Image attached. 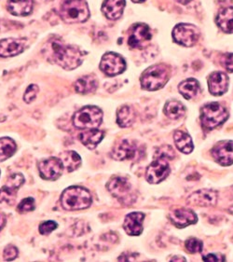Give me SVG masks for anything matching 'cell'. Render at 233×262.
<instances>
[{
    "mask_svg": "<svg viewBox=\"0 0 233 262\" xmlns=\"http://www.w3.org/2000/svg\"><path fill=\"white\" fill-rule=\"evenodd\" d=\"M47 56L65 70L79 68L83 61L84 53L79 48L64 44L59 39H53L47 45Z\"/></svg>",
    "mask_w": 233,
    "mask_h": 262,
    "instance_id": "6da1fadb",
    "label": "cell"
},
{
    "mask_svg": "<svg viewBox=\"0 0 233 262\" xmlns=\"http://www.w3.org/2000/svg\"><path fill=\"white\" fill-rule=\"evenodd\" d=\"M171 147H164L157 150L154 161L147 169L146 179L150 184H159L170 173L169 160L174 157Z\"/></svg>",
    "mask_w": 233,
    "mask_h": 262,
    "instance_id": "7a4b0ae2",
    "label": "cell"
},
{
    "mask_svg": "<svg viewBox=\"0 0 233 262\" xmlns=\"http://www.w3.org/2000/svg\"><path fill=\"white\" fill-rule=\"evenodd\" d=\"M60 201L64 209L76 211L90 207L92 203V198L88 189L82 187L72 186L64 189Z\"/></svg>",
    "mask_w": 233,
    "mask_h": 262,
    "instance_id": "3957f363",
    "label": "cell"
},
{
    "mask_svg": "<svg viewBox=\"0 0 233 262\" xmlns=\"http://www.w3.org/2000/svg\"><path fill=\"white\" fill-rule=\"evenodd\" d=\"M170 69L166 64H155L144 71L141 78V87L146 91L161 89L170 79Z\"/></svg>",
    "mask_w": 233,
    "mask_h": 262,
    "instance_id": "277c9868",
    "label": "cell"
},
{
    "mask_svg": "<svg viewBox=\"0 0 233 262\" xmlns=\"http://www.w3.org/2000/svg\"><path fill=\"white\" fill-rule=\"evenodd\" d=\"M60 15L67 24H77L87 21L90 11L84 0H65L61 6Z\"/></svg>",
    "mask_w": 233,
    "mask_h": 262,
    "instance_id": "5b68a950",
    "label": "cell"
},
{
    "mask_svg": "<svg viewBox=\"0 0 233 262\" xmlns=\"http://www.w3.org/2000/svg\"><path fill=\"white\" fill-rule=\"evenodd\" d=\"M228 113L226 107L217 102L206 104L201 107V125L206 130L216 129L228 120Z\"/></svg>",
    "mask_w": 233,
    "mask_h": 262,
    "instance_id": "8992f818",
    "label": "cell"
},
{
    "mask_svg": "<svg viewBox=\"0 0 233 262\" xmlns=\"http://www.w3.org/2000/svg\"><path fill=\"white\" fill-rule=\"evenodd\" d=\"M103 120V112L99 107L88 105L75 113L73 124L78 129H97Z\"/></svg>",
    "mask_w": 233,
    "mask_h": 262,
    "instance_id": "52a82bcc",
    "label": "cell"
},
{
    "mask_svg": "<svg viewBox=\"0 0 233 262\" xmlns=\"http://www.w3.org/2000/svg\"><path fill=\"white\" fill-rule=\"evenodd\" d=\"M107 189L109 192L124 205H131L134 203V195L131 184L127 179L122 178H114L107 183Z\"/></svg>",
    "mask_w": 233,
    "mask_h": 262,
    "instance_id": "ba28073f",
    "label": "cell"
},
{
    "mask_svg": "<svg viewBox=\"0 0 233 262\" xmlns=\"http://www.w3.org/2000/svg\"><path fill=\"white\" fill-rule=\"evenodd\" d=\"M200 37V31L191 24H179L174 28L173 38L177 44L185 47H192Z\"/></svg>",
    "mask_w": 233,
    "mask_h": 262,
    "instance_id": "9c48e42d",
    "label": "cell"
},
{
    "mask_svg": "<svg viewBox=\"0 0 233 262\" xmlns=\"http://www.w3.org/2000/svg\"><path fill=\"white\" fill-rule=\"evenodd\" d=\"M142 148H140L135 142L122 140L118 142L111 150V157L116 161L137 160L142 155Z\"/></svg>",
    "mask_w": 233,
    "mask_h": 262,
    "instance_id": "30bf717a",
    "label": "cell"
},
{
    "mask_svg": "<svg viewBox=\"0 0 233 262\" xmlns=\"http://www.w3.org/2000/svg\"><path fill=\"white\" fill-rule=\"evenodd\" d=\"M126 69L124 59L118 53H106L102 57L100 69L108 77H114L123 73Z\"/></svg>",
    "mask_w": 233,
    "mask_h": 262,
    "instance_id": "8fae6325",
    "label": "cell"
},
{
    "mask_svg": "<svg viewBox=\"0 0 233 262\" xmlns=\"http://www.w3.org/2000/svg\"><path fill=\"white\" fill-rule=\"evenodd\" d=\"M38 171L43 179L56 180L59 179L64 170V165L60 158L50 157L38 163Z\"/></svg>",
    "mask_w": 233,
    "mask_h": 262,
    "instance_id": "7c38bea8",
    "label": "cell"
},
{
    "mask_svg": "<svg viewBox=\"0 0 233 262\" xmlns=\"http://www.w3.org/2000/svg\"><path fill=\"white\" fill-rule=\"evenodd\" d=\"M151 32L147 25L136 24L131 28L128 44L134 49H142L151 39Z\"/></svg>",
    "mask_w": 233,
    "mask_h": 262,
    "instance_id": "4fadbf2b",
    "label": "cell"
},
{
    "mask_svg": "<svg viewBox=\"0 0 233 262\" xmlns=\"http://www.w3.org/2000/svg\"><path fill=\"white\" fill-rule=\"evenodd\" d=\"M212 156L217 163L228 166L233 163V141H220L213 147Z\"/></svg>",
    "mask_w": 233,
    "mask_h": 262,
    "instance_id": "5bb4252c",
    "label": "cell"
},
{
    "mask_svg": "<svg viewBox=\"0 0 233 262\" xmlns=\"http://www.w3.org/2000/svg\"><path fill=\"white\" fill-rule=\"evenodd\" d=\"M217 197L218 194L216 190L204 189L191 194L187 201L189 205L201 207H211L217 205Z\"/></svg>",
    "mask_w": 233,
    "mask_h": 262,
    "instance_id": "9a60e30c",
    "label": "cell"
},
{
    "mask_svg": "<svg viewBox=\"0 0 233 262\" xmlns=\"http://www.w3.org/2000/svg\"><path fill=\"white\" fill-rule=\"evenodd\" d=\"M169 217L173 224L179 229L195 224L198 221L196 214L192 210L187 208H175L171 210Z\"/></svg>",
    "mask_w": 233,
    "mask_h": 262,
    "instance_id": "2e32d148",
    "label": "cell"
},
{
    "mask_svg": "<svg viewBox=\"0 0 233 262\" xmlns=\"http://www.w3.org/2000/svg\"><path fill=\"white\" fill-rule=\"evenodd\" d=\"M26 46L24 38H5L0 40V57L16 56L22 53Z\"/></svg>",
    "mask_w": 233,
    "mask_h": 262,
    "instance_id": "e0dca14e",
    "label": "cell"
},
{
    "mask_svg": "<svg viewBox=\"0 0 233 262\" xmlns=\"http://www.w3.org/2000/svg\"><path fill=\"white\" fill-rule=\"evenodd\" d=\"M145 215L141 212H133L126 215L123 229L126 233L131 236L140 235L143 231V221Z\"/></svg>",
    "mask_w": 233,
    "mask_h": 262,
    "instance_id": "ac0fdd59",
    "label": "cell"
},
{
    "mask_svg": "<svg viewBox=\"0 0 233 262\" xmlns=\"http://www.w3.org/2000/svg\"><path fill=\"white\" fill-rule=\"evenodd\" d=\"M208 86L211 95H222L228 88V77L223 72H214L208 79Z\"/></svg>",
    "mask_w": 233,
    "mask_h": 262,
    "instance_id": "d6986e66",
    "label": "cell"
},
{
    "mask_svg": "<svg viewBox=\"0 0 233 262\" xmlns=\"http://www.w3.org/2000/svg\"><path fill=\"white\" fill-rule=\"evenodd\" d=\"M125 8V0H105L102 11L110 20L119 19Z\"/></svg>",
    "mask_w": 233,
    "mask_h": 262,
    "instance_id": "ffe728a7",
    "label": "cell"
},
{
    "mask_svg": "<svg viewBox=\"0 0 233 262\" xmlns=\"http://www.w3.org/2000/svg\"><path fill=\"white\" fill-rule=\"evenodd\" d=\"M8 11L12 15L27 16L33 11V0H9Z\"/></svg>",
    "mask_w": 233,
    "mask_h": 262,
    "instance_id": "44dd1931",
    "label": "cell"
},
{
    "mask_svg": "<svg viewBox=\"0 0 233 262\" xmlns=\"http://www.w3.org/2000/svg\"><path fill=\"white\" fill-rule=\"evenodd\" d=\"M98 81L94 76H84L78 79L74 84V89L78 94L88 95L96 92Z\"/></svg>",
    "mask_w": 233,
    "mask_h": 262,
    "instance_id": "7402d4cb",
    "label": "cell"
},
{
    "mask_svg": "<svg viewBox=\"0 0 233 262\" xmlns=\"http://www.w3.org/2000/svg\"><path fill=\"white\" fill-rule=\"evenodd\" d=\"M104 138V133L97 129H90L81 133L80 140L89 149H95Z\"/></svg>",
    "mask_w": 233,
    "mask_h": 262,
    "instance_id": "603a6c76",
    "label": "cell"
},
{
    "mask_svg": "<svg viewBox=\"0 0 233 262\" xmlns=\"http://www.w3.org/2000/svg\"><path fill=\"white\" fill-rule=\"evenodd\" d=\"M217 25L226 33H233V7L220 10L217 16Z\"/></svg>",
    "mask_w": 233,
    "mask_h": 262,
    "instance_id": "cb8c5ba5",
    "label": "cell"
},
{
    "mask_svg": "<svg viewBox=\"0 0 233 262\" xmlns=\"http://www.w3.org/2000/svg\"><path fill=\"white\" fill-rule=\"evenodd\" d=\"M136 118V114L133 107L130 105H122L116 113V122L122 128H127L133 124Z\"/></svg>",
    "mask_w": 233,
    "mask_h": 262,
    "instance_id": "d4e9b609",
    "label": "cell"
},
{
    "mask_svg": "<svg viewBox=\"0 0 233 262\" xmlns=\"http://www.w3.org/2000/svg\"><path fill=\"white\" fill-rule=\"evenodd\" d=\"M174 140L176 147L185 154L191 153L194 148L191 136L185 132L175 131L174 134Z\"/></svg>",
    "mask_w": 233,
    "mask_h": 262,
    "instance_id": "484cf974",
    "label": "cell"
},
{
    "mask_svg": "<svg viewBox=\"0 0 233 262\" xmlns=\"http://www.w3.org/2000/svg\"><path fill=\"white\" fill-rule=\"evenodd\" d=\"M178 90L185 99L190 100L196 96L200 90V84L195 79H185L179 84Z\"/></svg>",
    "mask_w": 233,
    "mask_h": 262,
    "instance_id": "4316f807",
    "label": "cell"
},
{
    "mask_svg": "<svg viewBox=\"0 0 233 262\" xmlns=\"http://www.w3.org/2000/svg\"><path fill=\"white\" fill-rule=\"evenodd\" d=\"M64 168L67 172H73L80 167L81 159L80 155L75 151H66L60 155Z\"/></svg>",
    "mask_w": 233,
    "mask_h": 262,
    "instance_id": "83f0119b",
    "label": "cell"
},
{
    "mask_svg": "<svg viewBox=\"0 0 233 262\" xmlns=\"http://www.w3.org/2000/svg\"><path fill=\"white\" fill-rule=\"evenodd\" d=\"M185 112L184 105L176 100L168 101L165 106V115L172 120L180 119L181 117L184 116Z\"/></svg>",
    "mask_w": 233,
    "mask_h": 262,
    "instance_id": "f1b7e54d",
    "label": "cell"
},
{
    "mask_svg": "<svg viewBox=\"0 0 233 262\" xmlns=\"http://www.w3.org/2000/svg\"><path fill=\"white\" fill-rule=\"evenodd\" d=\"M17 150V145L10 137L0 138V162L12 157Z\"/></svg>",
    "mask_w": 233,
    "mask_h": 262,
    "instance_id": "f546056e",
    "label": "cell"
},
{
    "mask_svg": "<svg viewBox=\"0 0 233 262\" xmlns=\"http://www.w3.org/2000/svg\"><path fill=\"white\" fill-rule=\"evenodd\" d=\"M17 189L5 185L2 189H0V204L7 203L11 204L16 197Z\"/></svg>",
    "mask_w": 233,
    "mask_h": 262,
    "instance_id": "4dcf8cb0",
    "label": "cell"
},
{
    "mask_svg": "<svg viewBox=\"0 0 233 262\" xmlns=\"http://www.w3.org/2000/svg\"><path fill=\"white\" fill-rule=\"evenodd\" d=\"M185 247L188 251L191 252L192 254H195V253H201L202 251L203 244L201 240L197 238H190L185 241Z\"/></svg>",
    "mask_w": 233,
    "mask_h": 262,
    "instance_id": "1f68e13d",
    "label": "cell"
},
{
    "mask_svg": "<svg viewBox=\"0 0 233 262\" xmlns=\"http://www.w3.org/2000/svg\"><path fill=\"white\" fill-rule=\"evenodd\" d=\"M24 183H25V177L21 173H13L9 178L6 185L18 190Z\"/></svg>",
    "mask_w": 233,
    "mask_h": 262,
    "instance_id": "d6a6232c",
    "label": "cell"
},
{
    "mask_svg": "<svg viewBox=\"0 0 233 262\" xmlns=\"http://www.w3.org/2000/svg\"><path fill=\"white\" fill-rule=\"evenodd\" d=\"M17 209L21 214L31 212V211L35 209V200L33 199V198H30V197L22 200L21 203L19 204V205H18Z\"/></svg>",
    "mask_w": 233,
    "mask_h": 262,
    "instance_id": "836d02e7",
    "label": "cell"
},
{
    "mask_svg": "<svg viewBox=\"0 0 233 262\" xmlns=\"http://www.w3.org/2000/svg\"><path fill=\"white\" fill-rule=\"evenodd\" d=\"M38 91H39V89H38V87H37V85H35V84L29 85V86L27 87L25 95H24V100H25V102L27 103V104L32 103L33 101L36 99L37 94H38Z\"/></svg>",
    "mask_w": 233,
    "mask_h": 262,
    "instance_id": "e575fe53",
    "label": "cell"
},
{
    "mask_svg": "<svg viewBox=\"0 0 233 262\" xmlns=\"http://www.w3.org/2000/svg\"><path fill=\"white\" fill-rule=\"evenodd\" d=\"M56 229H57V223L52 221L43 222L42 224H40L39 228H38L39 232L43 234V235L50 234L51 232H53Z\"/></svg>",
    "mask_w": 233,
    "mask_h": 262,
    "instance_id": "d590c367",
    "label": "cell"
},
{
    "mask_svg": "<svg viewBox=\"0 0 233 262\" xmlns=\"http://www.w3.org/2000/svg\"><path fill=\"white\" fill-rule=\"evenodd\" d=\"M18 257V249L13 246H8L3 252V257L6 261H11Z\"/></svg>",
    "mask_w": 233,
    "mask_h": 262,
    "instance_id": "8d00e7d4",
    "label": "cell"
},
{
    "mask_svg": "<svg viewBox=\"0 0 233 262\" xmlns=\"http://www.w3.org/2000/svg\"><path fill=\"white\" fill-rule=\"evenodd\" d=\"M221 62L224 69H227L228 72H233V53H227L224 55Z\"/></svg>",
    "mask_w": 233,
    "mask_h": 262,
    "instance_id": "74e56055",
    "label": "cell"
},
{
    "mask_svg": "<svg viewBox=\"0 0 233 262\" xmlns=\"http://www.w3.org/2000/svg\"><path fill=\"white\" fill-rule=\"evenodd\" d=\"M202 259L205 261H224L226 257L221 254H208L206 256H203Z\"/></svg>",
    "mask_w": 233,
    "mask_h": 262,
    "instance_id": "f35d334b",
    "label": "cell"
},
{
    "mask_svg": "<svg viewBox=\"0 0 233 262\" xmlns=\"http://www.w3.org/2000/svg\"><path fill=\"white\" fill-rule=\"evenodd\" d=\"M6 223V219L4 215H2V214H0V231L4 228V226H5Z\"/></svg>",
    "mask_w": 233,
    "mask_h": 262,
    "instance_id": "ab89813d",
    "label": "cell"
},
{
    "mask_svg": "<svg viewBox=\"0 0 233 262\" xmlns=\"http://www.w3.org/2000/svg\"><path fill=\"white\" fill-rule=\"evenodd\" d=\"M172 260H173V261H177V260H179V261H181V260L185 261V257H180V256H177V257H173V258H172Z\"/></svg>",
    "mask_w": 233,
    "mask_h": 262,
    "instance_id": "60d3db41",
    "label": "cell"
},
{
    "mask_svg": "<svg viewBox=\"0 0 233 262\" xmlns=\"http://www.w3.org/2000/svg\"><path fill=\"white\" fill-rule=\"evenodd\" d=\"M176 2H178V3H180L182 5H185V4H188V3H190L191 2L192 0H175Z\"/></svg>",
    "mask_w": 233,
    "mask_h": 262,
    "instance_id": "b9f144b4",
    "label": "cell"
},
{
    "mask_svg": "<svg viewBox=\"0 0 233 262\" xmlns=\"http://www.w3.org/2000/svg\"><path fill=\"white\" fill-rule=\"evenodd\" d=\"M134 3H143L146 0H132Z\"/></svg>",
    "mask_w": 233,
    "mask_h": 262,
    "instance_id": "7bdbcfd3",
    "label": "cell"
},
{
    "mask_svg": "<svg viewBox=\"0 0 233 262\" xmlns=\"http://www.w3.org/2000/svg\"><path fill=\"white\" fill-rule=\"evenodd\" d=\"M228 212H229V213H230L231 215H233V205L232 206H230V207H229V209H228Z\"/></svg>",
    "mask_w": 233,
    "mask_h": 262,
    "instance_id": "ee69618b",
    "label": "cell"
}]
</instances>
